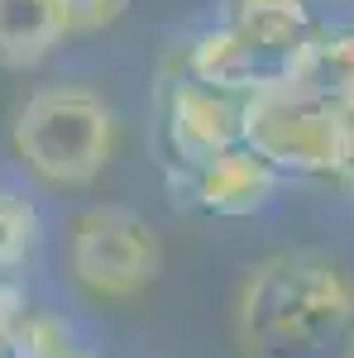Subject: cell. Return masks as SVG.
Returning <instances> with one entry per match:
<instances>
[{
	"instance_id": "1",
	"label": "cell",
	"mask_w": 354,
	"mask_h": 358,
	"mask_svg": "<svg viewBox=\"0 0 354 358\" xmlns=\"http://www.w3.org/2000/svg\"><path fill=\"white\" fill-rule=\"evenodd\" d=\"M115 115L86 86H43L15 110L10 143L48 187H91L115 158Z\"/></svg>"
},
{
	"instance_id": "2",
	"label": "cell",
	"mask_w": 354,
	"mask_h": 358,
	"mask_svg": "<svg viewBox=\"0 0 354 358\" xmlns=\"http://www.w3.org/2000/svg\"><path fill=\"white\" fill-rule=\"evenodd\" d=\"M67 268L82 292L101 301H130L158 277L163 244H158L154 224L135 210L91 206L67 229Z\"/></svg>"
},
{
	"instance_id": "3",
	"label": "cell",
	"mask_w": 354,
	"mask_h": 358,
	"mask_svg": "<svg viewBox=\"0 0 354 358\" xmlns=\"http://www.w3.org/2000/svg\"><path fill=\"white\" fill-rule=\"evenodd\" d=\"M340 115L301 91H273L240 106V143L278 177H330L340 148Z\"/></svg>"
},
{
	"instance_id": "4",
	"label": "cell",
	"mask_w": 354,
	"mask_h": 358,
	"mask_svg": "<svg viewBox=\"0 0 354 358\" xmlns=\"http://www.w3.org/2000/svg\"><path fill=\"white\" fill-rule=\"evenodd\" d=\"M345 292H354V282L326 253H316V248L268 253L240 282V296H235V339L249 344L259 334L287 325L292 315L311 310V306H326L335 296H345Z\"/></svg>"
},
{
	"instance_id": "5",
	"label": "cell",
	"mask_w": 354,
	"mask_h": 358,
	"mask_svg": "<svg viewBox=\"0 0 354 358\" xmlns=\"http://www.w3.org/2000/svg\"><path fill=\"white\" fill-rule=\"evenodd\" d=\"M297 57L301 48H278V43H259L230 24H211L196 34L187 48V77L211 86L216 96L230 101H259L273 91H287L297 82Z\"/></svg>"
},
{
	"instance_id": "6",
	"label": "cell",
	"mask_w": 354,
	"mask_h": 358,
	"mask_svg": "<svg viewBox=\"0 0 354 358\" xmlns=\"http://www.w3.org/2000/svg\"><path fill=\"white\" fill-rule=\"evenodd\" d=\"M163 138L187 172H201L220 153L240 148V101L216 96L191 77H172L163 82Z\"/></svg>"
},
{
	"instance_id": "7",
	"label": "cell",
	"mask_w": 354,
	"mask_h": 358,
	"mask_svg": "<svg viewBox=\"0 0 354 358\" xmlns=\"http://www.w3.org/2000/svg\"><path fill=\"white\" fill-rule=\"evenodd\" d=\"M245 358H354V292L240 344Z\"/></svg>"
},
{
	"instance_id": "8",
	"label": "cell",
	"mask_w": 354,
	"mask_h": 358,
	"mask_svg": "<svg viewBox=\"0 0 354 358\" xmlns=\"http://www.w3.org/2000/svg\"><path fill=\"white\" fill-rule=\"evenodd\" d=\"M278 172H273L264 158H254L245 143L220 153L216 163H206L201 172H191V196L206 215H220V220H245V215H259L278 196Z\"/></svg>"
},
{
	"instance_id": "9",
	"label": "cell",
	"mask_w": 354,
	"mask_h": 358,
	"mask_svg": "<svg viewBox=\"0 0 354 358\" xmlns=\"http://www.w3.org/2000/svg\"><path fill=\"white\" fill-rule=\"evenodd\" d=\"M292 91L321 101L340 120H354V29H316V38L297 57V82Z\"/></svg>"
},
{
	"instance_id": "10",
	"label": "cell",
	"mask_w": 354,
	"mask_h": 358,
	"mask_svg": "<svg viewBox=\"0 0 354 358\" xmlns=\"http://www.w3.org/2000/svg\"><path fill=\"white\" fill-rule=\"evenodd\" d=\"M72 29L53 0H0V67L34 72L57 53Z\"/></svg>"
},
{
	"instance_id": "11",
	"label": "cell",
	"mask_w": 354,
	"mask_h": 358,
	"mask_svg": "<svg viewBox=\"0 0 354 358\" xmlns=\"http://www.w3.org/2000/svg\"><path fill=\"white\" fill-rule=\"evenodd\" d=\"M220 24L278 48H306L316 38V15L306 0H225Z\"/></svg>"
},
{
	"instance_id": "12",
	"label": "cell",
	"mask_w": 354,
	"mask_h": 358,
	"mask_svg": "<svg viewBox=\"0 0 354 358\" xmlns=\"http://www.w3.org/2000/svg\"><path fill=\"white\" fill-rule=\"evenodd\" d=\"M39 253V210L0 187V282H20Z\"/></svg>"
},
{
	"instance_id": "13",
	"label": "cell",
	"mask_w": 354,
	"mask_h": 358,
	"mask_svg": "<svg viewBox=\"0 0 354 358\" xmlns=\"http://www.w3.org/2000/svg\"><path fill=\"white\" fill-rule=\"evenodd\" d=\"M77 354H86V349L72 339V330L57 315L29 306L25 325L15 334V344H10V358H77Z\"/></svg>"
},
{
	"instance_id": "14",
	"label": "cell",
	"mask_w": 354,
	"mask_h": 358,
	"mask_svg": "<svg viewBox=\"0 0 354 358\" xmlns=\"http://www.w3.org/2000/svg\"><path fill=\"white\" fill-rule=\"evenodd\" d=\"M53 5L62 10V20H67L72 34H91V29L115 24L130 0H53Z\"/></svg>"
},
{
	"instance_id": "15",
	"label": "cell",
	"mask_w": 354,
	"mask_h": 358,
	"mask_svg": "<svg viewBox=\"0 0 354 358\" xmlns=\"http://www.w3.org/2000/svg\"><path fill=\"white\" fill-rule=\"evenodd\" d=\"M29 315V301H25V287L20 282H0V354H10L15 334L25 325Z\"/></svg>"
},
{
	"instance_id": "16",
	"label": "cell",
	"mask_w": 354,
	"mask_h": 358,
	"mask_svg": "<svg viewBox=\"0 0 354 358\" xmlns=\"http://www.w3.org/2000/svg\"><path fill=\"white\" fill-rule=\"evenodd\" d=\"M330 177L354 192V120L340 124V148H335V172H330Z\"/></svg>"
},
{
	"instance_id": "17",
	"label": "cell",
	"mask_w": 354,
	"mask_h": 358,
	"mask_svg": "<svg viewBox=\"0 0 354 358\" xmlns=\"http://www.w3.org/2000/svg\"><path fill=\"white\" fill-rule=\"evenodd\" d=\"M0 358H10V354H0Z\"/></svg>"
}]
</instances>
